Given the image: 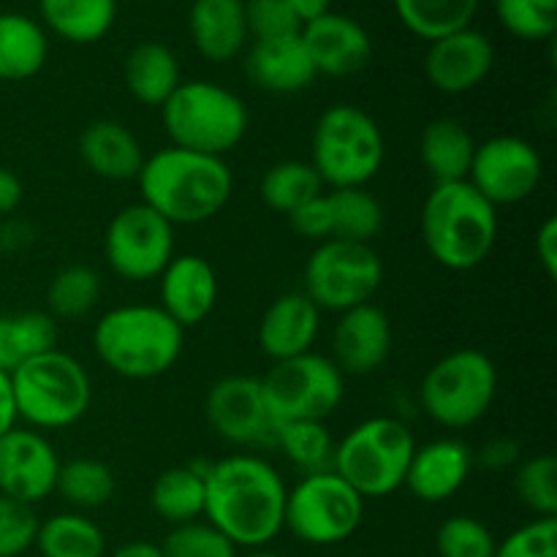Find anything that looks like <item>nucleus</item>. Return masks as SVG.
<instances>
[{
    "instance_id": "f257e3e1",
    "label": "nucleus",
    "mask_w": 557,
    "mask_h": 557,
    "mask_svg": "<svg viewBox=\"0 0 557 557\" xmlns=\"http://www.w3.org/2000/svg\"><path fill=\"white\" fill-rule=\"evenodd\" d=\"M288 487L259 455H232L205 476V520L237 549L270 547L286 528Z\"/></svg>"
},
{
    "instance_id": "f03ea898",
    "label": "nucleus",
    "mask_w": 557,
    "mask_h": 557,
    "mask_svg": "<svg viewBox=\"0 0 557 557\" xmlns=\"http://www.w3.org/2000/svg\"><path fill=\"white\" fill-rule=\"evenodd\" d=\"M136 183L141 201L172 226L212 221L234 194V174L223 158L172 145L145 158Z\"/></svg>"
},
{
    "instance_id": "7ed1b4c3",
    "label": "nucleus",
    "mask_w": 557,
    "mask_h": 557,
    "mask_svg": "<svg viewBox=\"0 0 557 557\" xmlns=\"http://www.w3.org/2000/svg\"><path fill=\"white\" fill-rule=\"evenodd\" d=\"M185 330L158 305H120L92 330V348L109 373L128 381L166 375L183 357Z\"/></svg>"
},
{
    "instance_id": "20e7f679",
    "label": "nucleus",
    "mask_w": 557,
    "mask_h": 557,
    "mask_svg": "<svg viewBox=\"0 0 557 557\" xmlns=\"http://www.w3.org/2000/svg\"><path fill=\"white\" fill-rule=\"evenodd\" d=\"M422 239L441 267L468 272L498 243V210L468 180L438 183L422 205Z\"/></svg>"
},
{
    "instance_id": "39448f33",
    "label": "nucleus",
    "mask_w": 557,
    "mask_h": 557,
    "mask_svg": "<svg viewBox=\"0 0 557 557\" xmlns=\"http://www.w3.org/2000/svg\"><path fill=\"white\" fill-rule=\"evenodd\" d=\"M16 419L30 430H65L90 411L92 381L85 364L52 348L9 373Z\"/></svg>"
},
{
    "instance_id": "423d86ee",
    "label": "nucleus",
    "mask_w": 557,
    "mask_h": 557,
    "mask_svg": "<svg viewBox=\"0 0 557 557\" xmlns=\"http://www.w3.org/2000/svg\"><path fill=\"white\" fill-rule=\"evenodd\" d=\"M163 131L172 147L223 158L248 134V107L218 82H183L161 107Z\"/></svg>"
},
{
    "instance_id": "0eeeda50",
    "label": "nucleus",
    "mask_w": 557,
    "mask_h": 557,
    "mask_svg": "<svg viewBox=\"0 0 557 557\" xmlns=\"http://www.w3.org/2000/svg\"><path fill=\"white\" fill-rule=\"evenodd\" d=\"M386 158L384 131L364 109L335 103L315 120L310 166L321 183L335 188H368Z\"/></svg>"
},
{
    "instance_id": "6e6552de",
    "label": "nucleus",
    "mask_w": 557,
    "mask_h": 557,
    "mask_svg": "<svg viewBox=\"0 0 557 557\" xmlns=\"http://www.w3.org/2000/svg\"><path fill=\"white\" fill-rule=\"evenodd\" d=\"M417 441L397 417H373L348 430L335 444L332 471L346 479L364 500L386 498L406 482Z\"/></svg>"
},
{
    "instance_id": "1a4fd4ad",
    "label": "nucleus",
    "mask_w": 557,
    "mask_h": 557,
    "mask_svg": "<svg viewBox=\"0 0 557 557\" xmlns=\"http://www.w3.org/2000/svg\"><path fill=\"white\" fill-rule=\"evenodd\" d=\"M498 397V368L479 348H457L424 373L422 411L438 428L466 430L482 422Z\"/></svg>"
},
{
    "instance_id": "9d476101",
    "label": "nucleus",
    "mask_w": 557,
    "mask_h": 557,
    "mask_svg": "<svg viewBox=\"0 0 557 557\" xmlns=\"http://www.w3.org/2000/svg\"><path fill=\"white\" fill-rule=\"evenodd\" d=\"M259 381L275 428L288 422H326L346 395V375L330 357L315 351L272 362L270 373Z\"/></svg>"
},
{
    "instance_id": "9b49d317",
    "label": "nucleus",
    "mask_w": 557,
    "mask_h": 557,
    "mask_svg": "<svg viewBox=\"0 0 557 557\" xmlns=\"http://www.w3.org/2000/svg\"><path fill=\"white\" fill-rule=\"evenodd\" d=\"M364 498L335 471L308 473L286 495V522L308 547H335L362 528Z\"/></svg>"
},
{
    "instance_id": "f8f14e48",
    "label": "nucleus",
    "mask_w": 557,
    "mask_h": 557,
    "mask_svg": "<svg viewBox=\"0 0 557 557\" xmlns=\"http://www.w3.org/2000/svg\"><path fill=\"white\" fill-rule=\"evenodd\" d=\"M384 286V261L373 245L326 239L319 243L305 264V297L319 310L346 313L373 302Z\"/></svg>"
},
{
    "instance_id": "ddd939ff",
    "label": "nucleus",
    "mask_w": 557,
    "mask_h": 557,
    "mask_svg": "<svg viewBox=\"0 0 557 557\" xmlns=\"http://www.w3.org/2000/svg\"><path fill=\"white\" fill-rule=\"evenodd\" d=\"M103 256L109 270L123 281H158L174 259V226L145 201H136L109 221Z\"/></svg>"
},
{
    "instance_id": "4468645a",
    "label": "nucleus",
    "mask_w": 557,
    "mask_h": 557,
    "mask_svg": "<svg viewBox=\"0 0 557 557\" xmlns=\"http://www.w3.org/2000/svg\"><path fill=\"white\" fill-rule=\"evenodd\" d=\"M544 180L542 152L522 136L500 134L476 145L468 183L498 210L522 205Z\"/></svg>"
},
{
    "instance_id": "2eb2a0df",
    "label": "nucleus",
    "mask_w": 557,
    "mask_h": 557,
    "mask_svg": "<svg viewBox=\"0 0 557 557\" xmlns=\"http://www.w3.org/2000/svg\"><path fill=\"white\" fill-rule=\"evenodd\" d=\"M205 417L212 433L239 449H275V422L261 381L253 375H223L207 389Z\"/></svg>"
},
{
    "instance_id": "dca6fc26",
    "label": "nucleus",
    "mask_w": 557,
    "mask_h": 557,
    "mask_svg": "<svg viewBox=\"0 0 557 557\" xmlns=\"http://www.w3.org/2000/svg\"><path fill=\"white\" fill-rule=\"evenodd\" d=\"M60 457L52 441L30 428H11L0 438V495L36 506L54 495Z\"/></svg>"
},
{
    "instance_id": "f3484780",
    "label": "nucleus",
    "mask_w": 557,
    "mask_h": 557,
    "mask_svg": "<svg viewBox=\"0 0 557 557\" xmlns=\"http://www.w3.org/2000/svg\"><path fill=\"white\" fill-rule=\"evenodd\" d=\"M495 65V47L482 30L462 27L430 41L424 54L428 82L444 96H462L482 85Z\"/></svg>"
},
{
    "instance_id": "a211bd4d",
    "label": "nucleus",
    "mask_w": 557,
    "mask_h": 557,
    "mask_svg": "<svg viewBox=\"0 0 557 557\" xmlns=\"http://www.w3.org/2000/svg\"><path fill=\"white\" fill-rule=\"evenodd\" d=\"M315 74L343 79L364 71L373 58V38L354 16L326 11L299 30Z\"/></svg>"
},
{
    "instance_id": "6ab92c4d",
    "label": "nucleus",
    "mask_w": 557,
    "mask_h": 557,
    "mask_svg": "<svg viewBox=\"0 0 557 557\" xmlns=\"http://www.w3.org/2000/svg\"><path fill=\"white\" fill-rule=\"evenodd\" d=\"M389 315L379 305L368 302L337 313L332 332V362L343 375H373L392 354Z\"/></svg>"
},
{
    "instance_id": "aec40b11",
    "label": "nucleus",
    "mask_w": 557,
    "mask_h": 557,
    "mask_svg": "<svg viewBox=\"0 0 557 557\" xmlns=\"http://www.w3.org/2000/svg\"><path fill=\"white\" fill-rule=\"evenodd\" d=\"M221 283L218 272L205 256L183 253L169 261L166 270L158 277V308L177 321L183 330L199 326L201 321L210 319L218 305Z\"/></svg>"
},
{
    "instance_id": "412c9836",
    "label": "nucleus",
    "mask_w": 557,
    "mask_h": 557,
    "mask_svg": "<svg viewBox=\"0 0 557 557\" xmlns=\"http://www.w3.org/2000/svg\"><path fill=\"white\" fill-rule=\"evenodd\" d=\"M473 451L457 438H438L413 449L408 462L406 482L408 493L422 504H444L460 493L473 473Z\"/></svg>"
},
{
    "instance_id": "4be33fe9",
    "label": "nucleus",
    "mask_w": 557,
    "mask_h": 557,
    "mask_svg": "<svg viewBox=\"0 0 557 557\" xmlns=\"http://www.w3.org/2000/svg\"><path fill=\"white\" fill-rule=\"evenodd\" d=\"M321 330V310L302 292L281 294L259 321V346L272 362L313 351Z\"/></svg>"
},
{
    "instance_id": "5701e85b",
    "label": "nucleus",
    "mask_w": 557,
    "mask_h": 557,
    "mask_svg": "<svg viewBox=\"0 0 557 557\" xmlns=\"http://www.w3.org/2000/svg\"><path fill=\"white\" fill-rule=\"evenodd\" d=\"M245 74L259 90L272 96H292L313 85L315 74L302 38L283 36L253 41L245 54Z\"/></svg>"
},
{
    "instance_id": "b1692460",
    "label": "nucleus",
    "mask_w": 557,
    "mask_h": 557,
    "mask_svg": "<svg viewBox=\"0 0 557 557\" xmlns=\"http://www.w3.org/2000/svg\"><path fill=\"white\" fill-rule=\"evenodd\" d=\"M82 163L90 169L96 177L109 183H131L139 177L145 166V147L136 139L128 125L117 120H96L87 125L76 141Z\"/></svg>"
},
{
    "instance_id": "393cba45",
    "label": "nucleus",
    "mask_w": 557,
    "mask_h": 557,
    "mask_svg": "<svg viewBox=\"0 0 557 557\" xmlns=\"http://www.w3.org/2000/svg\"><path fill=\"white\" fill-rule=\"evenodd\" d=\"M188 33L196 52L210 63H228L248 44L245 0H194Z\"/></svg>"
},
{
    "instance_id": "a878e982",
    "label": "nucleus",
    "mask_w": 557,
    "mask_h": 557,
    "mask_svg": "<svg viewBox=\"0 0 557 557\" xmlns=\"http://www.w3.org/2000/svg\"><path fill=\"white\" fill-rule=\"evenodd\" d=\"M479 141L473 139L466 123L455 117L430 120L419 136V158L430 177L438 183H462L471 172L473 152Z\"/></svg>"
},
{
    "instance_id": "bb28decb",
    "label": "nucleus",
    "mask_w": 557,
    "mask_h": 557,
    "mask_svg": "<svg viewBox=\"0 0 557 557\" xmlns=\"http://www.w3.org/2000/svg\"><path fill=\"white\" fill-rule=\"evenodd\" d=\"M123 79L131 96L145 107H163L183 85L177 54L161 41L136 44L123 63Z\"/></svg>"
},
{
    "instance_id": "cd10ccee",
    "label": "nucleus",
    "mask_w": 557,
    "mask_h": 557,
    "mask_svg": "<svg viewBox=\"0 0 557 557\" xmlns=\"http://www.w3.org/2000/svg\"><path fill=\"white\" fill-rule=\"evenodd\" d=\"M49 58V38L41 22L16 11L0 14V79L25 82L41 74Z\"/></svg>"
},
{
    "instance_id": "c85d7f7f",
    "label": "nucleus",
    "mask_w": 557,
    "mask_h": 557,
    "mask_svg": "<svg viewBox=\"0 0 557 557\" xmlns=\"http://www.w3.org/2000/svg\"><path fill=\"white\" fill-rule=\"evenodd\" d=\"M210 466H177L158 473L150 490V506L169 528L188 525L205 517V476Z\"/></svg>"
},
{
    "instance_id": "c756f323",
    "label": "nucleus",
    "mask_w": 557,
    "mask_h": 557,
    "mask_svg": "<svg viewBox=\"0 0 557 557\" xmlns=\"http://www.w3.org/2000/svg\"><path fill=\"white\" fill-rule=\"evenodd\" d=\"M41 20L71 44H96L117 20V0H38Z\"/></svg>"
},
{
    "instance_id": "7c9ffc66",
    "label": "nucleus",
    "mask_w": 557,
    "mask_h": 557,
    "mask_svg": "<svg viewBox=\"0 0 557 557\" xmlns=\"http://www.w3.org/2000/svg\"><path fill=\"white\" fill-rule=\"evenodd\" d=\"M58 321L47 310L0 315V370L14 373L27 359L58 348Z\"/></svg>"
},
{
    "instance_id": "2f4dec72",
    "label": "nucleus",
    "mask_w": 557,
    "mask_h": 557,
    "mask_svg": "<svg viewBox=\"0 0 557 557\" xmlns=\"http://www.w3.org/2000/svg\"><path fill=\"white\" fill-rule=\"evenodd\" d=\"M33 547L41 557H107V533L82 511H60L38 522Z\"/></svg>"
},
{
    "instance_id": "473e14b6",
    "label": "nucleus",
    "mask_w": 557,
    "mask_h": 557,
    "mask_svg": "<svg viewBox=\"0 0 557 557\" xmlns=\"http://www.w3.org/2000/svg\"><path fill=\"white\" fill-rule=\"evenodd\" d=\"M479 3L482 0H392L403 27L424 41L471 27Z\"/></svg>"
},
{
    "instance_id": "72a5a7b5",
    "label": "nucleus",
    "mask_w": 557,
    "mask_h": 557,
    "mask_svg": "<svg viewBox=\"0 0 557 557\" xmlns=\"http://www.w3.org/2000/svg\"><path fill=\"white\" fill-rule=\"evenodd\" d=\"M114 473L107 462L92 460V457H74L69 462H60L58 484L54 493L71 506V511H96L103 509L114 498Z\"/></svg>"
},
{
    "instance_id": "f704fd0d",
    "label": "nucleus",
    "mask_w": 557,
    "mask_h": 557,
    "mask_svg": "<svg viewBox=\"0 0 557 557\" xmlns=\"http://www.w3.org/2000/svg\"><path fill=\"white\" fill-rule=\"evenodd\" d=\"M259 194L270 210L288 218L294 210L324 194V183L310 161H277L261 177Z\"/></svg>"
},
{
    "instance_id": "c9c22d12",
    "label": "nucleus",
    "mask_w": 557,
    "mask_h": 557,
    "mask_svg": "<svg viewBox=\"0 0 557 557\" xmlns=\"http://www.w3.org/2000/svg\"><path fill=\"white\" fill-rule=\"evenodd\" d=\"M103 283L92 267H63L47 286V313L54 321H76L92 313L101 299Z\"/></svg>"
},
{
    "instance_id": "e433bc0d",
    "label": "nucleus",
    "mask_w": 557,
    "mask_h": 557,
    "mask_svg": "<svg viewBox=\"0 0 557 557\" xmlns=\"http://www.w3.org/2000/svg\"><path fill=\"white\" fill-rule=\"evenodd\" d=\"M326 196L335 218V239L370 245L384 232V205L368 188H335Z\"/></svg>"
},
{
    "instance_id": "4c0bfd02",
    "label": "nucleus",
    "mask_w": 557,
    "mask_h": 557,
    "mask_svg": "<svg viewBox=\"0 0 557 557\" xmlns=\"http://www.w3.org/2000/svg\"><path fill=\"white\" fill-rule=\"evenodd\" d=\"M275 449H281L286 460L302 471V476H308V473L332 471L335 438L324 422H288L277 424Z\"/></svg>"
},
{
    "instance_id": "58836bf2",
    "label": "nucleus",
    "mask_w": 557,
    "mask_h": 557,
    "mask_svg": "<svg viewBox=\"0 0 557 557\" xmlns=\"http://www.w3.org/2000/svg\"><path fill=\"white\" fill-rule=\"evenodd\" d=\"M515 493L533 517H557V460L536 455L517 462Z\"/></svg>"
},
{
    "instance_id": "ea45409f",
    "label": "nucleus",
    "mask_w": 557,
    "mask_h": 557,
    "mask_svg": "<svg viewBox=\"0 0 557 557\" xmlns=\"http://www.w3.org/2000/svg\"><path fill=\"white\" fill-rule=\"evenodd\" d=\"M495 14L522 41H553L557 33V0H495Z\"/></svg>"
},
{
    "instance_id": "a19ab883",
    "label": "nucleus",
    "mask_w": 557,
    "mask_h": 557,
    "mask_svg": "<svg viewBox=\"0 0 557 557\" xmlns=\"http://www.w3.org/2000/svg\"><path fill=\"white\" fill-rule=\"evenodd\" d=\"M498 539L482 520L471 515H455L441 522L435 533L438 557H495Z\"/></svg>"
},
{
    "instance_id": "79ce46f5",
    "label": "nucleus",
    "mask_w": 557,
    "mask_h": 557,
    "mask_svg": "<svg viewBox=\"0 0 557 557\" xmlns=\"http://www.w3.org/2000/svg\"><path fill=\"white\" fill-rule=\"evenodd\" d=\"M163 557H237L239 549L207 520L177 525L158 544Z\"/></svg>"
},
{
    "instance_id": "37998d69",
    "label": "nucleus",
    "mask_w": 557,
    "mask_h": 557,
    "mask_svg": "<svg viewBox=\"0 0 557 557\" xmlns=\"http://www.w3.org/2000/svg\"><path fill=\"white\" fill-rule=\"evenodd\" d=\"M36 506L20 504L0 495V557H22L30 553L38 533Z\"/></svg>"
},
{
    "instance_id": "c03bdc74",
    "label": "nucleus",
    "mask_w": 557,
    "mask_h": 557,
    "mask_svg": "<svg viewBox=\"0 0 557 557\" xmlns=\"http://www.w3.org/2000/svg\"><path fill=\"white\" fill-rule=\"evenodd\" d=\"M495 557H557V517H533L498 542Z\"/></svg>"
},
{
    "instance_id": "a18cd8bd",
    "label": "nucleus",
    "mask_w": 557,
    "mask_h": 557,
    "mask_svg": "<svg viewBox=\"0 0 557 557\" xmlns=\"http://www.w3.org/2000/svg\"><path fill=\"white\" fill-rule=\"evenodd\" d=\"M245 22L253 41L297 36L302 30V22L297 20L286 0H245Z\"/></svg>"
},
{
    "instance_id": "49530a36",
    "label": "nucleus",
    "mask_w": 557,
    "mask_h": 557,
    "mask_svg": "<svg viewBox=\"0 0 557 557\" xmlns=\"http://www.w3.org/2000/svg\"><path fill=\"white\" fill-rule=\"evenodd\" d=\"M288 223H292V228L299 237L310 239L315 245L326 243V239H335V218H332V205L326 194L315 196L308 205L294 210L288 215Z\"/></svg>"
},
{
    "instance_id": "de8ad7c7",
    "label": "nucleus",
    "mask_w": 557,
    "mask_h": 557,
    "mask_svg": "<svg viewBox=\"0 0 557 557\" xmlns=\"http://www.w3.org/2000/svg\"><path fill=\"white\" fill-rule=\"evenodd\" d=\"M520 460V444L511 438H493L482 449L473 451V462H479L487 471H509Z\"/></svg>"
},
{
    "instance_id": "09e8293b",
    "label": "nucleus",
    "mask_w": 557,
    "mask_h": 557,
    "mask_svg": "<svg viewBox=\"0 0 557 557\" xmlns=\"http://www.w3.org/2000/svg\"><path fill=\"white\" fill-rule=\"evenodd\" d=\"M533 250H536V261L539 267H542L544 277H547V281H555L557 277V218H547V221L536 228Z\"/></svg>"
},
{
    "instance_id": "8fccbe9b",
    "label": "nucleus",
    "mask_w": 557,
    "mask_h": 557,
    "mask_svg": "<svg viewBox=\"0 0 557 557\" xmlns=\"http://www.w3.org/2000/svg\"><path fill=\"white\" fill-rule=\"evenodd\" d=\"M22 196H25L22 180L11 169L0 166V218L14 215L22 205Z\"/></svg>"
},
{
    "instance_id": "3c124183",
    "label": "nucleus",
    "mask_w": 557,
    "mask_h": 557,
    "mask_svg": "<svg viewBox=\"0 0 557 557\" xmlns=\"http://www.w3.org/2000/svg\"><path fill=\"white\" fill-rule=\"evenodd\" d=\"M16 408H14V395H11V379L9 373L0 370V438L9 433L11 428H16Z\"/></svg>"
},
{
    "instance_id": "603ef678",
    "label": "nucleus",
    "mask_w": 557,
    "mask_h": 557,
    "mask_svg": "<svg viewBox=\"0 0 557 557\" xmlns=\"http://www.w3.org/2000/svg\"><path fill=\"white\" fill-rule=\"evenodd\" d=\"M286 3L292 5L297 20L302 22V25H308V22L319 20V16H324L326 11H330L332 0H286Z\"/></svg>"
},
{
    "instance_id": "864d4df0",
    "label": "nucleus",
    "mask_w": 557,
    "mask_h": 557,
    "mask_svg": "<svg viewBox=\"0 0 557 557\" xmlns=\"http://www.w3.org/2000/svg\"><path fill=\"white\" fill-rule=\"evenodd\" d=\"M107 557H163L158 544L150 542H128L123 547H117L114 553H107Z\"/></svg>"
},
{
    "instance_id": "5fc2aeb1",
    "label": "nucleus",
    "mask_w": 557,
    "mask_h": 557,
    "mask_svg": "<svg viewBox=\"0 0 557 557\" xmlns=\"http://www.w3.org/2000/svg\"><path fill=\"white\" fill-rule=\"evenodd\" d=\"M237 557H283V555L275 553V549H270V547H256V549H243Z\"/></svg>"
}]
</instances>
